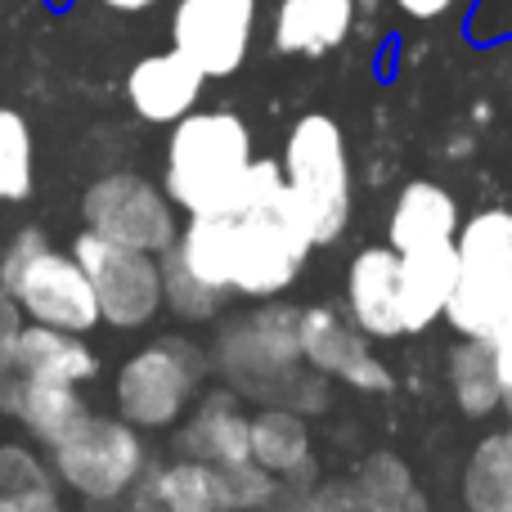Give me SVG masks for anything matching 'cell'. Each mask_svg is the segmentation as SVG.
Instances as JSON below:
<instances>
[{
  "instance_id": "6da1fadb",
  "label": "cell",
  "mask_w": 512,
  "mask_h": 512,
  "mask_svg": "<svg viewBox=\"0 0 512 512\" xmlns=\"http://www.w3.org/2000/svg\"><path fill=\"white\" fill-rule=\"evenodd\" d=\"M297 306H283L279 297H270L265 306H252L248 315L225 319L216 328L207 360L212 373L230 391H239L243 400L256 405H288L297 414L315 418L328 409L333 382L324 373H315L301 355L297 342Z\"/></svg>"
},
{
  "instance_id": "7a4b0ae2",
  "label": "cell",
  "mask_w": 512,
  "mask_h": 512,
  "mask_svg": "<svg viewBox=\"0 0 512 512\" xmlns=\"http://www.w3.org/2000/svg\"><path fill=\"white\" fill-rule=\"evenodd\" d=\"M252 131L230 108H194L167 135L162 189L185 216L239 212L252 176Z\"/></svg>"
},
{
  "instance_id": "3957f363",
  "label": "cell",
  "mask_w": 512,
  "mask_h": 512,
  "mask_svg": "<svg viewBox=\"0 0 512 512\" xmlns=\"http://www.w3.org/2000/svg\"><path fill=\"white\" fill-rule=\"evenodd\" d=\"M315 243L288 203L279 158H256L243 207L230 212V292L252 301L283 297L306 270Z\"/></svg>"
},
{
  "instance_id": "277c9868",
  "label": "cell",
  "mask_w": 512,
  "mask_h": 512,
  "mask_svg": "<svg viewBox=\"0 0 512 512\" xmlns=\"http://www.w3.org/2000/svg\"><path fill=\"white\" fill-rule=\"evenodd\" d=\"M283 185L306 239L337 243L355 212V176L342 122L328 113H301L283 140Z\"/></svg>"
},
{
  "instance_id": "5b68a950",
  "label": "cell",
  "mask_w": 512,
  "mask_h": 512,
  "mask_svg": "<svg viewBox=\"0 0 512 512\" xmlns=\"http://www.w3.org/2000/svg\"><path fill=\"white\" fill-rule=\"evenodd\" d=\"M50 468L63 490L86 504H117L135 495L149 477L144 432L122 414H86L50 445Z\"/></svg>"
},
{
  "instance_id": "8992f818",
  "label": "cell",
  "mask_w": 512,
  "mask_h": 512,
  "mask_svg": "<svg viewBox=\"0 0 512 512\" xmlns=\"http://www.w3.org/2000/svg\"><path fill=\"white\" fill-rule=\"evenodd\" d=\"M0 288L14 292L32 324H54L68 333H90L99 319V301L81 270L77 252H63L41 230H18L0 252Z\"/></svg>"
},
{
  "instance_id": "52a82bcc",
  "label": "cell",
  "mask_w": 512,
  "mask_h": 512,
  "mask_svg": "<svg viewBox=\"0 0 512 512\" xmlns=\"http://www.w3.org/2000/svg\"><path fill=\"white\" fill-rule=\"evenodd\" d=\"M212 373V360L198 342L185 337H158V342L131 351L113 373V405L126 423L140 432H167L189 414L203 382Z\"/></svg>"
},
{
  "instance_id": "ba28073f",
  "label": "cell",
  "mask_w": 512,
  "mask_h": 512,
  "mask_svg": "<svg viewBox=\"0 0 512 512\" xmlns=\"http://www.w3.org/2000/svg\"><path fill=\"white\" fill-rule=\"evenodd\" d=\"M459 283L445 319L459 337H486L512 301V207H481L459 225Z\"/></svg>"
},
{
  "instance_id": "9c48e42d",
  "label": "cell",
  "mask_w": 512,
  "mask_h": 512,
  "mask_svg": "<svg viewBox=\"0 0 512 512\" xmlns=\"http://www.w3.org/2000/svg\"><path fill=\"white\" fill-rule=\"evenodd\" d=\"M81 225L140 252H171L180 239V207L158 180L140 171H108L81 194Z\"/></svg>"
},
{
  "instance_id": "30bf717a",
  "label": "cell",
  "mask_w": 512,
  "mask_h": 512,
  "mask_svg": "<svg viewBox=\"0 0 512 512\" xmlns=\"http://www.w3.org/2000/svg\"><path fill=\"white\" fill-rule=\"evenodd\" d=\"M72 252H77L90 288H95L99 319L108 328L135 333V328H149L162 315V256L113 243L95 230H81Z\"/></svg>"
},
{
  "instance_id": "8fae6325",
  "label": "cell",
  "mask_w": 512,
  "mask_h": 512,
  "mask_svg": "<svg viewBox=\"0 0 512 512\" xmlns=\"http://www.w3.org/2000/svg\"><path fill=\"white\" fill-rule=\"evenodd\" d=\"M297 342L301 355L315 373H324L328 382H342L355 387L364 396H382V391L396 387L391 378V364L373 351V337L364 328L351 324L346 310L333 306H301L297 315Z\"/></svg>"
},
{
  "instance_id": "7c38bea8",
  "label": "cell",
  "mask_w": 512,
  "mask_h": 512,
  "mask_svg": "<svg viewBox=\"0 0 512 512\" xmlns=\"http://www.w3.org/2000/svg\"><path fill=\"white\" fill-rule=\"evenodd\" d=\"M256 32V0H176L171 9V45L207 72V81H225L248 63Z\"/></svg>"
},
{
  "instance_id": "4fadbf2b",
  "label": "cell",
  "mask_w": 512,
  "mask_h": 512,
  "mask_svg": "<svg viewBox=\"0 0 512 512\" xmlns=\"http://www.w3.org/2000/svg\"><path fill=\"white\" fill-rule=\"evenodd\" d=\"M346 315L373 342L405 337V283H400V252L391 243L360 248L346 265Z\"/></svg>"
},
{
  "instance_id": "5bb4252c",
  "label": "cell",
  "mask_w": 512,
  "mask_h": 512,
  "mask_svg": "<svg viewBox=\"0 0 512 512\" xmlns=\"http://www.w3.org/2000/svg\"><path fill=\"white\" fill-rule=\"evenodd\" d=\"M203 86H207V72L171 45L162 54H144L126 72V104L149 126H176L180 117H189L198 108Z\"/></svg>"
},
{
  "instance_id": "9a60e30c",
  "label": "cell",
  "mask_w": 512,
  "mask_h": 512,
  "mask_svg": "<svg viewBox=\"0 0 512 512\" xmlns=\"http://www.w3.org/2000/svg\"><path fill=\"white\" fill-rule=\"evenodd\" d=\"M180 441L176 450L185 459H198V463H239L248 459V441H252V409L243 405L239 391L221 387L203 391V396L189 405V414L180 418Z\"/></svg>"
},
{
  "instance_id": "2e32d148",
  "label": "cell",
  "mask_w": 512,
  "mask_h": 512,
  "mask_svg": "<svg viewBox=\"0 0 512 512\" xmlns=\"http://www.w3.org/2000/svg\"><path fill=\"white\" fill-rule=\"evenodd\" d=\"M248 454L265 472L283 481V490H301L315 481V436L310 418L288 405H256Z\"/></svg>"
},
{
  "instance_id": "e0dca14e",
  "label": "cell",
  "mask_w": 512,
  "mask_h": 512,
  "mask_svg": "<svg viewBox=\"0 0 512 512\" xmlns=\"http://www.w3.org/2000/svg\"><path fill=\"white\" fill-rule=\"evenodd\" d=\"M459 198L436 180H409L396 194L387 216V243L396 252H414V248H432V243H454L459 239Z\"/></svg>"
},
{
  "instance_id": "ac0fdd59",
  "label": "cell",
  "mask_w": 512,
  "mask_h": 512,
  "mask_svg": "<svg viewBox=\"0 0 512 512\" xmlns=\"http://www.w3.org/2000/svg\"><path fill=\"white\" fill-rule=\"evenodd\" d=\"M14 373L86 387L99 373V355H95V346L86 342V333H68V328L32 324V319H27L23 333H18V346H14Z\"/></svg>"
},
{
  "instance_id": "d6986e66",
  "label": "cell",
  "mask_w": 512,
  "mask_h": 512,
  "mask_svg": "<svg viewBox=\"0 0 512 512\" xmlns=\"http://www.w3.org/2000/svg\"><path fill=\"white\" fill-rule=\"evenodd\" d=\"M400 283H405V328L409 333L432 328L436 319H445V306L459 283V243L400 252Z\"/></svg>"
},
{
  "instance_id": "ffe728a7",
  "label": "cell",
  "mask_w": 512,
  "mask_h": 512,
  "mask_svg": "<svg viewBox=\"0 0 512 512\" xmlns=\"http://www.w3.org/2000/svg\"><path fill=\"white\" fill-rule=\"evenodd\" d=\"M355 27V0H279L274 5V50L279 54H319L337 50Z\"/></svg>"
},
{
  "instance_id": "44dd1931",
  "label": "cell",
  "mask_w": 512,
  "mask_h": 512,
  "mask_svg": "<svg viewBox=\"0 0 512 512\" xmlns=\"http://www.w3.org/2000/svg\"><path fill=\"white\" fill-rule=\"evenodd\" d=\"M86 409L90 405L81 400V387H72V382L23 378V373H18L0 414H9L27 436H32L36 445H45V450H50V445L59 441V436L68 432V427L77 423Z\"/></svg>"
},
{
  "instance_id": "7402d4cb",
  "label": "cell",
  "mask_w": 512,
  "mask_h": 512,
  "mask_svg": "<svg viewBox=\"0 0 512 512\" xmlns=\"http://www.w3.org/2000/svg\"><path fill=\"white\" fill-rule=\"evenodd\" d=\"M445 378H450V396H454V405H459V414H468V418H490L508 405L495 346H490L486 337H463V342H454L450 360H445Z\"/></svg>"
},
{
  "instance_id": "603a6c76",
  "label": "cell",
  "mask_w": 512,
  "mask_h": 512,
  "mask_svg": "<svg viewBox=\"0 0 512 512\" xmlns=\"http://www.w3.org/2000/svg\"><path fill=\"white\" fill-rule=\"evenodd\" d=\"M351 490L360 499V512H432L414 468L396 450L364 454L351 477Z\"/></svg>"
},
{
  "instance_id": "cb8c5ba5",
  "label": "cell",
  "mask_w": 512,
  "mask_h": 512,
  "mask_svg": "<svg viewBox=\"0 0 512 512\" xmlns=\"http://www.w3.org/2000/svg\"><path fill=\"white\" fill-rule=\"evenodd\" d=\"M463 508L468 512H512V432H490L477 441L463 468Z\"/></svg>"
},
{
  "instance_id": "d4e9b609",
  "label": "cell",
  "mask_w": 512,
  "mask_h": 512,
  "mask_svg": "<svg viewBox=\"0 0 512 512\" xmlns=\"http://www.w3.org/2000/svg\"><path fill=\"white\" fill-rule=\"evenodd\" d=\"M144 504L158 512H221L216 499V468L180 454L176 463L149 468L144 481Z\"/></svg>"
},
{
  "instance_id": "484cf974",
  "label": "cell",
  "mask_w": 512,
  "mask_h": 512,
  "mask_svg": "<svg viewBox=\"0 0 512 512\" xmlns=\"http://www.w3.org/2000/svg\"><path fill=\"white\" fill-rule=\"evenodd\" d=\"M171 252L194 274H203L207 283L230 292V212L189 216V221L180 225V239Z\"/></svg>"
},
{
  "instance_id": "4316f807",
  "label": "cell",
  "mask_w": 512,
  "mask_h": 512,
  "mask_svg": "<svg viewBox=\"0 0 512 512\" xmlns=\"http://www.w3.org/2000/svg\"><path fill=\"white\" fill-rule=\"evenodd\" d=\"M225 297L230 292L194 274L176 252H162V310H171L185 324H212V319H221Z\"/></svg>"
},
{
  "instance_id": "83f0119b",
  "label": "cell",
  "mask_w": 512,
  "mask_h": 512,
  "mask_svg": "<svg viewBox=\"0 0 512 512\" xmlns=\"http://www.w3.org/2000/svg\"><path fill=\"white\" fill-rule=\"evenodd\" d=\"M36 189V135L18 108L0 104V203H27Z\"/></svg>"
},
{
  "instance_id": "f1b7e54d",
  "label": "cell",
  "mask_w": 512,
  "mask_h": 512,
  "mask_svg": "<svg viewBox=\"0 0 512 512\" xmlns=\"http://www.w3.org/2000/svg\"><path fill=\"white\" fill-rule=\"evenodd\" d=\"M283 495H288L283 481L274 477V472H265L252 454L239 463H221V468H216V499H221V512H270V508H279Z\"/></svg>"
},
{
  "instance_id": "f546056e",
  "label": "cell",
  "mask_w": 512,
  "mask_h": 512,
  "mask_svg": "<svg viewBox=\"0 0 512 512\" xmlns=\"http://www.w3.org/2000/svg\"><path fill=\"white\" fill-rule=\"evenodd\" d=\"M45 481H59L50 454L32 450L27 441H0V490H32Z\"/></svg>"
},
{
  "instance_id": "4dcf8cb0",
  "label": "cell",
  "mask_w": 512,
  "mask_h": 512,
  "mask_svg": "<svg viewBox=\"0 0 512 512\" xmlns=\"http://www.w3.org/2000/svg\"><path fill=\"white\" fill-rule=\"evenodd\" d=\"M283 512H360V499H355L351 481H310V486L292 490L288 508Z\"/></svg>"
},
{
  "instance_id": "1f68e13d",
  "label": "cell",
  "mask_w": 512,
  "mask_h": 512,
  "mask_svg": "<svg viewBox=\"0 0 512 512\" xmlns=\"http://www.w3.org/2000/svg\"><path fill=\"white\" fill-rule=\"evenodd\" d=\"M0 512H68L63 508V486L45 481L32 490H0Z\"/></svg>"
},
{
  "instance_id": "d6a6232c",
  "label": "cell",
  "mask_w": 512,
  "mask_h": 512,
  "mask_svg": "<svg viewBox=\"0 0 512 512\" xmlns=\"http://www.w3.org/2000/svg\"><path fill=\"white\" fill-rule=\"evenodd\" d=\"M23 324H27L23 306L14 301V292L9 288H0V364H9V369H14V346H18Z\"/></svg>"
},
{
  "instance_id": "836d02e7",
  "label": "cell",
  "mask_w": 512,
  "mask_h": 512,
  "mask_svg": "<svg viewBox=\"0 0 512 512\" xmlns=\"http://www.w3.org/2000/svg\"><path fill=\"white\" fill-rule=\"evenodd\" d=\"M490 346H495V360H499V378H504V396L512 405V301L499 319V328L490 333Z\"/></svg>"
},
{
  "instance_id": "e575fe53",
  "label": "cell",
  "mask_w": 512,
  "mask_h": 512,
  "mask_svg": "<svg viewBox=\"0 0 512 512\" xmlns=\"http://www.w3.org/2000/svg\"><path fill=\"white\" fill-rule=\"evenodd\" d=\"M459 0H396V9L405 18H418V23H432V18H445Z\"/></svg>"
},
{
  "instance_id": "d590c367",
  "label": "cell",
  "mask_w": 512,
  "mask_h": 512,
  "mask_svg": "<svg viewBox=\"0 0 512 512\" xmlns=\"http://www.w3.org/2000/svg\"><path fill=\"white\" fill-rule=\"evenodd\" d=\"M99 5L117 9V14H144V9H153L158 0H99Z\"/></svg>"
},
{
  "instance_id": "8d00e7d4",
  "label": "cell",
  "mask_w": 512,
  "mask_h": 512,
  "mask_svg": "<svg viewBox=\"0 0 512 512\" xmlns=\"http://www.w3.org/2000/svg\"><path fill=\"white\" fill-rule=\"evenodd\" d=\"M14 378L18 373L9 369V364H0V409H5V396H9V387H14Z\"/></svg>"
},
{
  "instance_id": "74e56055",
  "label": "cell",
  "mask_w": 512,
  "mask_h": 512,
  "mask_svg": "<svg viewBox=\"0 0 512 512\" xmlns=\"http://www.w3.org/2000/svg\"><path fill=\"white\" fill-rule=\"evenodd\" d=\"M468 149H472V140H468V135H459V140L450 144V153H468Z\"/></svg>"
},
{
  "instance_id": "f35d334b",
  "label": "cell",
  "mask_w": 512,
  "mask_h": 512,
  "mask_svg": "<svg viewBox=\"0 0 512 512\" xmlns=\"http://www.w3.org/2000/svg\"><path fill=\"white\" fill-rule=\"evenodd\" d=\"M508 409H512V405H508ZM508 432H512V418H508Z\"/></svg>"
},
{
  "instance_id": "ab89813d",
  "label": "cell",
  "mask_w": 512,
  "mask_h": 512,
  "mask_svg": "<svg viewBox=\"0 0 512 512\" xmlns=\"http://www.w3.org/2000/svg\"><path fill=\"white\" fill-rule=\"evenodd\" d=\"M144 512H158V508H144Z\"/></svg>"
},
{
  "instance_id": "60d3db41",
  "label": "cell",
  "mask_w": 512,
  "mask_h": 512,
  "mask_svg": "<svg viewBox=\"0 0 512 512\" xmlns=\"http://www.w3.org/2000/svg\"><path fill=\"white\" fill-rule=\"evenodd\" d=\"M270 512H279V508H270Z\"/></svg>"
}]
</instances>
